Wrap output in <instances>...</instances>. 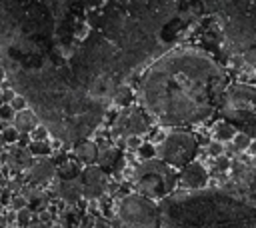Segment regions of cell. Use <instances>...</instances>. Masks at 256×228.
<instances>
[{"label": "cell", "mask_w": 256, "mask_h": 228, "mask_svg": "<svg viewBox=\"0 0 256 228\" xmlns=\"http://www.w3.org/2000/svg\"><path fill=\"white\" fill-rule=\"evenodd\" d=\"M26 206H28V202H26V198H24L22 194H12L10 208H12L14 212H18V210H22V208H26Z\"/></svg>", "instance_id": "obj_22"}, {"label": "cell", "mask_w": 256, "mask_h": 228, "mask_svg": "<svg viewBox=\"0 0 256 228\" xmlns=\"http://www.w3.org/2000/svg\"><path fill=\"white\" fill-rule=\"evenodd\" d=\"M136 154H138L140 160H152V158L156 156V146H154L152 142H142V144L138 146Z\"/></svg>", "instance_id": "obj_18"}, {"label": "cell", "mask_w": 256, "mask_h": 228, "mask_svg": "<svg viewBox=\"0 0 256 228\" xmlns=\"http://www.w3.org/2000/svg\"><path fill=\"white\" fill-rule=\"evenodd\" d=\"M10 200H12V192L4 188V190L0 192V204H2V206H10Z\"/></svg>", "instance_id": "obj_29"}, {"label": "cell", "mask_w": 256, "mask_h": 228, "mask_svg": "<svg viewBox=\"0 0 256 228\" xmlns=\"http://www.w3.org/2000/svg\"><path fill=\"white\" fill-rule=\"evenodd\" d=\"M130 100H132V92H130V88H128V86L120 88V90L114 94V102H116V104H120V106H128V104H130Z\"/></svg>", "instance_id": "obj_20"}, {"label": "cell", "mask_w": 256, "mask_h": 228, "mask_svg": "<svg viewBox=\"0 0 256 228\" xmlns=\"http://www.w3.org/2000/svg\"><path fill=\"white\" fill-rule=\"evenodd\" d=\"M72 154L80 164L92 166V164H96V158H98V146L92 140H80L74 144Z\"/></svg>", "instance_id": "obj_10"}, {"label": "cell", "mask_w": 256, "mask_h": 228, "mask_svg": "<svg viewBox=\"0 0 256 228\" xmlns=\"http://www.w3.org/2000/svg\"><path fill=\"white\" fill-rule=\"evenodd\" d=\"M234 134H236V130H234V126H230V124H226V122H220V124H216V128H214V140H218V142H230L232 138H234Z\"/></svg>", "instance_id": "obj_15"}, {"label": "cell", "mask_w": 256, "mask_h": 228, "mask_svg": "<svg viewBox=\"0 0 256 228\" xmlns=\"http://www.w3.org/2000/svg\"><path fill=\"white\" fill-rule=\"evenodd\" d=\"M30 138H32V140H48V130H46L42 124H38V126L30 132Z\"/></svg>", "instance_id": "obj_24"}, {"label": "cell", "mask_w": 256, "mask_h": 228, "mask_svg": "<svg viewBox=\"0 0 256 228\" xmlns=\"http://www.w3.org/2000/svg\"><path fill=\"white\" fill-rule=\"evenodd\" d=\"M208 178H210V174H208L206 166L202 162H198V160H192L190 164H186L180 170L178 184L182 188H186V190H200V188H204L208 184Z\"/></svg>", "instance_id": "obj_7"}, {"label": "cell", "mask_w": 256, "mask_h": 228, "mask_svg": "<svg viewBox=\"0 0 256 228\" xmlns=\"http://www.w3.org/2000/svg\"><path fill=\"white\" fill-rule=\"evenodd\" d=\"M54 178H56V164L54 160H48V158L34 160V164L24 172V184L38 186V188H44Z\"/></svg>", "instance_id": "obj_6"}, {"label": "cell", "mask_w": 256, "mask_h": 228, "mask_svg": "<svg viewBox=\"0 0 256 228\" xmlns=\"http://www.w3.org/2000/svg\"><path fill=\"white\" fill-rule=\"evenodd\" d=\"M94 228H110L108 218H104V216H96V220H94Z\"/></svg>", "instance_id": "obj_30"}, {"label": "cell", "mask_w": 256, "mask_h": 228, "mask_svg": "<svg viewBox=\"0 0 256 228\" xmlns=\"http://www.w3.org/2000/svg\"><path fill=\"white\" fill-rule=\"evenodd\" d=\"M54 194L64 202V204H78L82 198V184L78 178L74 180H58L54 186Z\"/></svg>", "instance_id": "obj_9"}, {"label": "cell", "mask_w": 256, "mask_h": 228, "mask_svg": "<svg viewBox=\"0 0 256 228\" xmlns=\"http://www.w3.org/2000/svg\"><path fill=\"white\" fill-rule=\"evenodd\" d=\"M116 216L128 228H160V208L154 200L130 192L116 204Z\"/></svg>", "instance_id": "obj_2"}, {"label": "cell", "mask_w": 256, "mask_h": 228, "mask_svg": "<svg viewBox=\"0 0 256 228\" xmlns=\"http://www.w3.org/2000/svg\"><path fill=\"white\" fill-rule=\"evenodd\" d=\"M30 134H18V140H16V146H20V148H28V144H30Z\"/></svg>", "instance_id": "obj_28"}, {"label": "cell", "mask_w": 256, "mask_h": 228, "mask_svg": "<svg viewBox=\"0 0 256 228\" xmlns=\"http://www.w3.org/2000/svg\"><path fill=\"white\" fill-rule=\"evenodd\" d=\"M18 130L14 128V126H6V128H2L0 130V136H2V140H4V144H16V140H18Z\"/></svg>", "instance_id": "obj_19"}, {"label": "cell", "mask_w": 256, "mask_h": 228, "mask_svg": "<svg viewBox=\"0 0 256 228\" xmlns=\"http://www.w3.org/2000/svg\"><path fill=\"white\" fill-rule=\"evenodd\" d=\"M32 218H34V212L26 206V208H22V210L16 212V216H14V226H16V228H28L30 222H32Z\"/></svg>", "instance_id": "obj_17"}, {"label": "cell", "mask_w": 256, "mask_h": 228, "mask_svg": "<svg viewBox=\"0 0 256 228\" xmlns=\"http://www.w3.org/2000/svg\"><path fill=\"white\" fill-rule=\"evenodd\" d=\"M2 212H4V206H2V204H0V214H2Z\"/></svg>", "instance_id": "obj_34"}, {"label": "cell", "mask_w": 256, "mask_h": 228, "mask_svg": "<svg viewBox=\"0 0 256 228\" xmlns=\"http://www.w3.org/2000/svg\"><path fill=\"white\" fill-rule=\"evenodd\" d=\"M4 76H6V72H4V68H2V66H0V82H2V80H4Z\"/></svg>", "instance_id": "obj_32"}, {"label": "cell", "mask_w": 256, "mask_h": 228, "mask_svg": "<svg viewBox=\"0 0 256 228\" xmlns=\"http://www.w3.org/2000/svg\"><path fill=\"white\" fill-rule=\"evenodd\" d=\"M118 162H120V150L116 146H102V148H98L96 166H100L102 170H110Z\"/></svg>", "instance_id": "obj_12"}, {"label": "cell", "mask_w": 256, "mask_h": 228, "mask_svg": "<svg viewBox=\"0 0 256 228\" xmlns=\"http://www.w3.org/2000/svg\"><path fill=\"white\" fill-rule=\"evenodd\" d=\"M230 142H232V150H234L236 154H240V152H246V150L250 148L252 138H250L246 132H236L234 138H232Z\"/></svg>", "instance_id": "obj_16"}, {"label": "cell", "mask_w": 256, "mask_h": 228, "mask_svg": "<svg viewBox=\"0 0 256 228\" xmlns=\"http://www.w3.org/2000/svg\"><path fill=\"white\" fill-rule=\"evenodd\" d=\"M196 152H198V140L194 134L190 132H180V130H174L170 134H166L160 142V146H156V156L172 166L174 170L176 168H184L186 164H190L194 158H196Z\"/></svg>", "instance_id": "obj_3"}, {"label": "cell", "mask_w": 256, "mask_h": 228, "mask_svg": "<svg viewBox=\"0 0 256 228\" xmlns=\"http://www.w3.org/2000/svg\"><path fill=\"white\" fill-rule=\"evenodd\" d=\"M28 152L34 156V158H44L52 152V144L48 140H30L28 144Z\"/></svg>", "instance_id": "obj_14"}, {"label": "cell", "mask_w": 256, "mask_h": 228, "mask_svg": "<svg viewBox=\"0 0 256 228\" xmlns=\"http://www.w3.org/2000/svg\"><path fill=\"white\" fill-rule=\"evenodd\" d=\"M124 144L128 148H132V150H138V146L142 144V140H140V136H126L124 138Z\"/></svg>", "instance_id": "obj_26"}, {"label": "cell", "mask_w": 256, "mask_h": 228, "mask_svg": "<svg viewBox=\"0 0 256 228\" xmlns=\"http://www.w3.org/2000/svg\"><path fill=\"white\" fill-rule=\"evenodd\" d=\"M34 156L28 152V148H20V146H16V144H12L10 146V150L4 154V158H2V162H4V166L10 170V174H20V172H26L32 164H34Z\"/></svg>", "instance_id": "obj_8"}, {"label": "cell", "mask_w": 256, "mask_h": 228, "mask_svg": "<svg viewBox=\"0 0 256 228\" xmlns=\"http://www.w3.org/2000/svg\"><path fill=\"white\" fill-rule=\"evenodd\" d=\"M80 184H82V198L86 200H98L100 196L106 194V186H108V174L106 170H102L100 166L92 164V166H84L80 176H78Z\"/></svg>", "instance_id": "obj_4"}, {"label": "cell", "mask_w": 256, "mask_h": 228, "mask_svg": "<svg viewBox=\"0 0 256 228\" xmlns=\"http://www.w3.org/2000/svg\"><path fill=\"white\" fill-rule=\"evenodd\" d=\"M132 182L138 194L150 200H160L166 198L176 188L178 174L172 166L164 164L160 158H152V160H142L134 168Z\"/></svg>", "instance_id": "obj_1"}, {"label": "cell", "mask_w": 256, "mask_h": 228, "mask_svg": "<svg viewBox=\"0 0 256 228\" xmlns=\"http://www.w3.org/2000/svg\"><path fill=\"white\" fill-rule=\"evenodd\" d=\"M12 126H14L20 134H30V132L38 126V116H36L32 110H20V112L14 114Z\"/></svg>", "instance_id": "obj_11"}, {"label": "cell", "mask_w": 256, "mask_h": 228, "mask_svg": "<svg viewBox=\"0 0 256 228\" xmlns=\"http://www.w3.org/2000/svg\"><path fill=\"white\" fill-rule=\"evenodd\" d=\"M14 114H16V112L12 110L10 104H0V120H2V122H12Z\"/></svg>", "instance_id": "obj_23"}, {"label": "cell", "mask_w": 256, "mask_h": 228, "mask_svg": "<svg viewBox=\"0 0 256 228\" xmlns=\"http://www.w3.org/2000/svg\"><path fill=\"white\" fill-rule=\"evenodd\" d=\"M0 228H10V222H8V218H6L4 212L0 214Z\"/></svg>", "instance_id": "obj_31"}, {"label": "cell", "mask_w": 256, "mask_h": 228, "mask_svg": "<svg viewBox=\"0 0 256 228\" xmlns=\"http://www.w3.org/2000/svg\"><path fill=\"white\" fill-rule=\"evenodd\" d=\"M146 130H148V120L142 114V110L140 108H128L116 120L114 134H122L126 138V136H138Z\"/></svg>", "instance_id": "obj_5"}, {"label": "cell", "mask_w": 256, "mask_h": 228, "mask_svg": "<svg viewBox=\"0 0 256 228\" xmlns=\"http://www.w3.org/2000/svg\"><path fill=\"white\" fill-rule=\"evenodd\" d=\"M14 96H16V94H14V90H10V88H6V90H4L2 94H0V104H10Z\"/></svg>", "instance_id": "obj_27"}, {"label": "cell", "mask_w": 256, "mask_h": 228, "mask_svg": "<svg viewBox=\"0 0 256 228\" xmlns=\"http://www.w3.org/2000/svg\"><path fill=\"white\" fill-rule=\"evenodd\" d=\"M118 228H128V226H126V224H120V226H118Z\"/></svg>", "instance_id": "obj_33"}, {"label": "cell", "mask_w": 256, "mask_h": 228, "mask_svg": "<svg viewBox=\"0 0 256 228\" xmlns=\"http://www.w3.org/2000/svg\"><path fill=\"white\" fill-rule=\"evenodd\" d=\"M206 152H208V156L218 158V156H222V154H224V144H222V142H218V140H212V142H208Z\"/></svg>", "instance_id": "obj_21"}, {"label": "cell", "mask_w": 256, "mask_h": 228, "mask_svg": "<svg viewBox=\"0 0 256 228\" xmlns=\"http://www.w3.org/2000/svg\"><path fill=\"white\" fill-rule=\"evenodd\" d=\"M80 162L76 158H64L60 166H56V176L60 180H74L80 176Z\"/></svg>", "instance_id": "obj_13"}, {"label": "cell", "mask_w": 256, "mask_h": 228, "mask_svg": "<svg viewBox=\"0 0 256 228\" xmlns=\"http://www.w3.org/2000/svg\"><path fill=\"white\" fill-rule=\"evenodd\" d=\"M10 106H12V110H14V112L26 110V98H24V96H20V94H16V96L12 98V102H10Z\"/></svg>", "instance_id": "obj_25"}]
</instances>
